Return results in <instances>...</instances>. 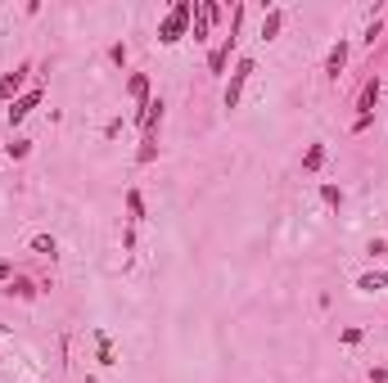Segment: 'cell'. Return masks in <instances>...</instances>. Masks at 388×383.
<instances>
[{"label":"cell","instance_id":"cell-1","mask_svg":"<svg viewBox=\"0 0 388 383\" xmlns=\"http://www.w3.org/2000/svg\"><path fill=\"white\" fill-rule=\"evenodd\" d=\"M190 18H194V0H176L167 9V18L159 23V45H181L190 36Z\"/></svg>","mask_w":388,"mask_h":383},{"label":"cell","instance_id":"cell-2","mask_svg":"<svg viewBox=\"0 0 388 383\" xmlns=\"http://www.w3.org/2000/svg\"><path fill=\"white\" fill-rule=\"evenodd\" d=\"M239 23H244V5H235V14H230V36H222V41L212 45V55H208V72H212V77H222V72H226V64H230V55H235Z\"/></svg>","mask_w":388,"mask_h":383},{"label":"cell","instance_id":"cell-3","mask_svg":"<svg viewBox=\"0 0 388 383\" xmlns=\"http://www.w3.org/2000/svg\"><path fill=\"white\" fill-rule=\"evenodd\" d=\"M217 23H222V5H217V0H194V18H190V36H194V45H208Z\"/></svg>","mask_w":388,"mask_h":383},{"label":"cell","instance_id":"cell-4","mask_svg":"<svg viewBox=\"0 0 388 383\" xmlns=\"http://www.w3.org/2000/svg\"><path fill=\"white\" fill-rule=\"evenodd\" d=\"M258 72V59H235V68H230V81H226V91H222V108H239V100H244V86L249 77Z\"/></svg>","mask_w":388,"mask_h":383},{"label":"cell","instance_id":"cell-5","mask_svg":"<svg viewBox=\"0 0 388 383\" xmlns=\"http://www.w3.org/2000/svg\"><path fill=\"white\" fill-rule=\"evenodd\" d=\"M41 100H45V91H41V86H32V91H23L18 100L9 104V113H5V118H9V131H14L18 122H28V118H32V108L41 104Z\"/></svg>","mask_w":388,"mask_h":383},{"label":"cell","instance_id":"cell-6","mask_svg":"<svg viewBox=\"0 0 388 383\" xmlns=\"http://www.w3.org/2000/svg\"><path fill=\"white\" fill-rule=\"evenodd\" d=\"M28 77H32V64H18L14 72H5L0 77V104H14L23 95V86H28Z\"/></svg>","mask_w":388,"mask_h":383},{"label":"cell","instance_id":"cell-7","mask_svg":"<svg viewBox=\"0 0 388 383\" xmlns=\"http://www.w3.org/2000/svg\"><path fill=\"white\" fill-rule=\"evenodd\" d=\"M163 113H167V104H163V100H149V104H140V113H136V127H140V135H159V127H163Z\"/></svg>","mask_w":388,"mask_h":383},{"label":"cell","instance_id":"cell-8","mask_svg":"<svg viewBox=\"0 0 388 383\" xmlns=\"http://www.w3.org/2000/svg\"><path fill=\"white\" fill-rule=\"evenodd\" d=\"M348 50H353V45H348L343 36L330 45V55H325V77H330V81H338V72L348 68Z\"/></svg>","mask_w":388,"mask_h":383},{"label":"cell","instance_id":"cell-9","mask_svg":"<svg viewBox=\"0 0 388 383\" xmlns=\"http://www.w3.org/2000/svg\"><path fill=\"white\" fill-rule=\"evenodd\" d=\"M380 91H384V77L370 68V77H366V86H361V95H357V108H361V113H375V104H380Z\"/></svg>","mask_w":388,"mask_h":383},{"label":"cell","instance_id":"cell-10","mask_svg":"<svg viewBox=\"0 0 388 383\" xmlns=\"http://www.w3.org/2000/svg\"><path fill=\"white\" fill-rule=\"evenodd\" d=\"M127 95L136 104H149L154 100V95H149V72H131V77H127Z\"/></svg>","mask_w":388,"mask_h":383},{"label":"cell","instance_id":"cell-11","mask_svg":"<svg viewBox=\"0 0 388 383\" xmlns=\"http://www.w3.org/2000/svg\"><path fill=\"white\" fill-rule=\"evenodd\" d=\"M5 293H9V298H23V302H36V293H41V289H36L28 275H14V280L5 284Z\"/></svg>","mask_w":388,"mask_h":383},{"label":"cell","instance_id":"cell-12","mask_svg":"<svg viewBox=\"0 0 388 383\" xmlns=\"http://www.w3.org/2000/svg\"><path fill=\"white\" fill-rule=\"evenodd\" d=\"M280 28H285V9H280V5L266 9V14H262V41H275V36H280Z\"/></svg>","mask_w":388,"mask_h":383},{"label":"cell","instance_id":"cell-13","mask_svg":"<svg viewBox=\"0 0 388 383\" xmlns=\"http://www.w3.org/2000/svg\"><path fill=\"white\" fill-rule=\"evenodd\" d=\"M140 221H144V194L131 185L127 190V226H140Z\"/></svg>","mask_w":388,"mask_h":383},{"label":"cell","instance_id":"cell-14","mask_svg":"<svg viewBox=\"0 0 388 383\" xmlns=\"http://www.w3.org/2000/svg\"><path fill=\"white\" fill-rule=\"evenodd\" d=\"M357 289H361V293H380V289H388V270H366V275H357Z\"/></svg>","mask_w":388,"mask_h":383},{"label":"cell","instance_id":"cell-15","mask_svg":"<svg viewBox=\"0 0 388 383\" xmlns=\"http://www.w3.org/2000/svg\"><path fill=\"white\" fill-rule=\"evenodd\" d=\"M28 248H32V253H41V257H59V239H55V234H32Z\"/></svg>","mask_w":388,"mask_h":383},{"label":"cell","instance_id":"cell-16","mask_svg":"<svg viewBox=\"0 0 388 383\" xmlns=\"http://www.w3.org/2000/svg\"><path fill=\"white\" fill-rule=\"evenodd\" d=\"M380 36H384V5H375V18L366 23V32H361V41H366V45H375Z\"/></svg>","mask_w":388,"mask_h":383},{"label":"cell","instance_id":"cell-17","mask_svg":"<svg viewBox=\"0 0 388 383\" xmlns=\"http://www.w3.org/2000/svg\"><path fill=\"white\" fill-rule=\"evenodd\" d=\"M154 158H159V135H144L140 149H136V163H140V167H149Z\"/></svg>","mask_w":388,"mask_h":383},{"label":"cell","instance_id":"cell-18","mask_svg":"<svg viewBox=\"0 0 388 383\" xmlns=\"http://www.w3.org/2000/svg\"><path fill=\"white\" fill-rule=\"evenodd\" d=\"M325 167V144H307V154H302V171H321Z\"/></svg>","mask_w":388,"mask_h":383},{"label":"cell","instance_id":"cell-19","mask_svg":"<svg viewBox=\"0 0 388 383\" xmlns=\"http://www.w3.org/2000/svg\"><path fill=\"white\" fill-rule=\"evenodd\" d=\"M321 203L325 207H343V190H338V185H321Z\"/></svg>","mask_w":388,"mask_h":383},{"label":"cell","instance_id":"cell-20","mask_svg":"<svg viewBox=\"0 0 388 383\" xmlns=\"http://www.w3.org/2000/svg\"><path fill=\"white\" fill-rule=\"evenodd\" d=\"M5 154H9V158H28V154H32V140H23V135H14V140L5 144Z\"/></svg>","mask_w":388,"mask_h":383},{"label":"cell","instance_id":"cell-21","mask_svg":"<svg viewBox=\"0 0 388 383\" xmlns=\"http://www.w3.org/2000/svg\"><path fill=\"white\" fill-rule=\"evenodd\" d=\"M108 59H113L118 68H127V45H122V41H118V45H108Z\"/></svg>","mask_w":388,"mask_h":383},{"label":"cell","instance_id":"cell-22","mask_svg":"<svg viewBox=\"0 0 388 383\" xmlns=\"http://www.w3.org/2000/svg\"><path fill=\"white\" fill-rule=\"evenodd\" d=\"M370 122H375V113H357V122H353V131L361 135V131H366V127H370Z\"/></svg>","mask_w":388,"mask_h":383},{"label":"cell","instance_id":"cell-23","mask_svg":"<svg viewBox=\"0 0 388 383\" xmlns=\"http://www.w3.org/2000/svg\"><path fill=\"white\" fill-rule=\"evenodd\" d=\"M366 253H370V257H388V244H384V239H370Z\"/></svg>","mask_w":388,"mask_h":383},{"label":"cell","instance_id":"cell-24","mask_svg":"<svg viewBox=\"0 0 388 383\" xmlns=\"http://www.w3.org/2000/svg\"><path fill=\"white\" fill-rule=\"evenodd\" d=\"M343 343H348V348H357V343H361V329H357V325L343 329Z\"/></svg>","mask_w":388,"mask_h":383},{"label":"cell","instance_id":"cell-25","mask_svg":"<svg viewBox=\"0 0 388 383\" xmlns=\"http://www.w3.org/2000/svg\"><path fill=\"white\" fill-rule=\"evenodd\" d=\"M14 280V262H0V284H9Z\"/></svg>","mask_w":388,"mask_h":383},{"label":"cell","instance_id":"cell-26","mask_svg":"<svg viewBox=\"0 0 388 383\" xmlns=\"http://www.w3.org/2000/svg\"><path fill=\"white\" fill-rule=\"evenodd\" d=\"M370 383H388V370H384V365H375V370H370Z\"/></svg>","mask_w":388,"mask_h":383}]
</instances>
